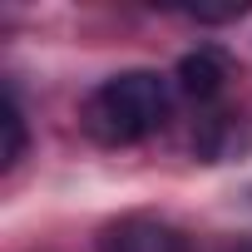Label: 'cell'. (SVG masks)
Segmentation results:
<instances>
[{"mask_svg": "<svg viewBox=\"0 0 252 252\" xmlns=\"http://www.w3.org/2000/svg\"><path fill=\"white\" fill-rule=\"evenodd\" d=\"M84 134L104 149H129L144 144L149 134H158L168 124V84L154 69H124L114 79H104L89 99H84Z\"/></svg>", "mask_w": 252, "mask_h": 252, "instance_id": "obj_1", "label": "cell"}, {"mask_svg": "<svg viewBox=\"0 0 252 252\" xmlns=\"http://www.w3.org/2000/svg\"><path fill=\"white\" fill-rule=\"evenodd\" d=\"M227 79H232V60L218 45H198V50H188L178 60V89L188 99H198V104H213L227 89Z\"/></svg>", "mask_w": 252, "mask_h": 252, "instance_id": "obj_3", "label": "cell"}, {"mask_svg": "<svg viewBox=\"0 0 252 252\" xmlns=\"http://www.w3.org/2000/svg\"><path fill=\"white\" fill-rule=\"evenodd\" d=\"M30 149V129H25V109L15 99V89L5 84V94H0V173H10Z\"/></svg>", "mask_w": 252, "mask_h": 252, "instance_id": "obj_4", "label": "cell"}, {"mask_svg": "<svg viewBox=\"0 0 252 252\" xmlns=\"http://www.w3.org/2000/svg\"><path fill=\"white\" fill-rule=\"evenodd\" d=\"M99 252H193V247H188V237H183L173 222L134 213V218H119V222L104 232Z\"/></svg>", "mask_w": 252, "mask_h": 252, "instance_id": "obj_2", "label": "cell"}, {"mask_svg": "<svg viewBox=\"0 0 252 252\" xmlns=\"http://www.w3.org/2000/svg\"><path fill=\"white\" fill-rule=\"evenodd\" d=\"M237 252H252V242H242V247H237Z\"/></svg>", "mask_w": 252, "mask_h": 252, "instance_id": "obj_5", "label": "cell"}]
</instances>
